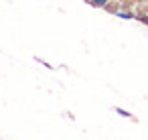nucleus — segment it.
Masks as SVG:
<instances>
[{"mask_svg": "<svg viewBox=\"0 0 148 140\" xmlns=\"http://www.w3.org/2000/svg\"><path fill=\"white\" fill-rule=\"evenodd\" d=\"M93 4H95V6H103V4H106V0H93Z\"/></svg>", "mask_w": 148, "mask_h": 140, "instance_id": "nucleus-1", "label": "nucleus"}, {"mask_svg": "<svg viewBox=\"0 0 148 140\" xmlns=\"http://www.w3.org/2000/svg\"><path fill=\"white\" fill-rule=\"evenodd\" d=\"M118 114H120V116H130V114H128L126 110H120V108H118Z\"/></svg>", "mask_w": 148, "mask_h": 140, "instance_id": "nucleus-2", "label": "nucleus"}, {"mask_svg": "<svg viewBox=\"0 0 148 140\" xmlns=\"http://www.w3.org/2000/svg\"><path fill=\"white\" fill-rule=\"evenodd\" d=\"M146 23H148V21H146Z\"/></svg>", "mask_w": 148, "mask_h": 140, "instance_id": "nucleus-3", "label": "nucleus"}]
</instances>
